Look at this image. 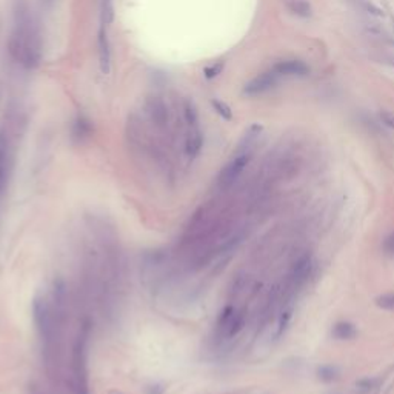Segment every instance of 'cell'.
I'll return each mask as SVG.
<instances>
[{
  "instance_id": "obj_1",
  "label": "cell",
  "mask_w": 394,
  "mask_h": 394,
  "mask_svg": "<svg viewBox=\"0 0 394 394\" xmlns=\"http://www.w3.org/2000/svg\"><path fill=\"white\" fill-rule=\"evenodd\" d=\"M91 334L89 320H83L73 344L71 351L69 376L66 379V390L69 394H91L88 378V344Z\"/></svg>"
},
{
  "instance_id": "obj_2",
  "label": "cell",
  "mask_w": 394,
  "mask_h": 394,
  "mask_svg": "<svg viewBox=\"0 0 394 394\" xmlns=\"http://www.w3.org/2000/svg\"><path fill=\"white\" fill-rule=\"evenodd\" d=\"M243 327H245L243 311H240L234 305H226L217 319L214 334H216V339L219 342H225V340L237 337V334L243 330Z\"/></svg>"
},
{
  "instance_id": "obj_3",
  "label": "cell",
  "mask_w": 394,
  "mask_h": 394,
  "mask_svg": "<svg viewBox=\"0 0 394 394\" xmlns=\"http://www.w3.org/2000/svg\"><path fill=\"white\" fill-rule=\"evenodd\" d=\"M249 159H251V150H237L236 156L229 160V162L223 167V170L220 171V174L217 176L216 188L219 193L229 191L234 187V184L242 176L243 170L249 164Z\"/></svg>"
},
{
  "instance_id": "obj_4",
  "label": "cell",
  "mask_w": 394,
  "mask_h": 394,
  "mask_svg": "<svg viewBox=\"0 0 394 394\" xmlns=\"http://www.w3.org/2000/svg\"><path fill=\"white\" fill-rule=\"evenodd\" d=\"M277 74L274 71H266V73L259 74L257 77H254L253 80H249L245 86H243V94L248 97H254V96H260L263 93H266L268 89H271L276 82H277Z\"/></svg>"
},
{
  "instance_id": "obj_5",
  "label": "cell",
  "mask_w": 394,
  "mask_h": 394,
  "mask_svg": "<svg viewBox=\"0 0 394 394\" xmlns=\"http://www.w3.org/2000/svg\"><path fill=\"white\" fill-rule=\"evenodd\" d=\"M147 110L150 114V119L153 120V123L156 125L157 128H165L168 122H170V111L168 106L162 99L153 97L148 100Z\"/></svg>"
},
{
  "instance_id": "obj_6",
  "label": "cell",
  "mask_w": 394,
  "mask_h": 394,
  "mask_svg": "<svg viewBox=\"0 0 394 394\" xmlns=\"http://www.w3.org/2000/svg\"><path fill=\"white\" fill-rule=\"evenodd\" d=\"M105 23L100 25L99 28V35H97V46H99V63L100 69L103 74L110 73V66H111V48H110V40H108V34L105 29Z\"/></svg>"
},
{
  "instance_id": "obj_7",
  "label": "cell",
  "mask_w": 394,
  "mask_h": 394,
  "mask_svg": "<svg viewBox=\"0 0 394 394\" xmlns=\"http://www.w3.org/2000/svg\"><path fill=\"white\" fill-rule=\"evenodd\" d=\"M273 71L277 76H307L308 66L300 60H282L274 65Z\"/></svg>"
},
{
  "instance_id": "obj_8",
  "label": "cell",
  "mask_w": 394,
  "mask_h": 394,
  "mask_svg": "<svg viewBox=\"0 0 394 394\" xmlns=\"http://www.w3.org/2000/svg\"><path fill=\"white\" fill-rule=\"evenodd\" d=\"M202 147H203V136H202V131L194 127L190 130L188 136H187V140H185V153L190 159H196L197 156L200 154L202 151Z\"/></svg>"
},
{
  "instance_id": "obj_9",
  "label": "cell",
  "mask_w": 394,
  "mask_h": 394,
  "mask_svg": "<svg viewBox=\"0 0 394 394\" xmlns=\"http://www.w3.org/2000/svg\"><path fill=\"white\" fill-rule=\"evenodd\" d=\"M71 133H73V137L77 142H82L85 139H88L93 133V123L88 117L85 116H77L73 122V128H71Z\"/></svg>"
},
{
  "instance_id": "obj_10",
  "label": "cell",
  "mask_w": 394,
  "mask_h": 394,
  "mask_svg": "<svg viewBox=\"0 0 394 394\" xmlns=\"http://www.w3.org/2000/svg\"><path fill=\"white\" fill-rule=\"evenodd\" d=\"M100 14H102V23L111 25L114 20V5L113 0H100Z\"/></svg>"
},
{
  "instance_id": "obj_11",
  "label": "cell",
  "mask_w": 394,
  "mask_h": 394,
  "mask_svg": "<svg viewBox=\"0 0 394 394\" xmlns=\"http://www.w3.org/2000/svg\"><path fill=\"white\" fill-rule=\"evenodd\" d=\"M184 117H185V122L190 125L191 128L197 127V120H199V116H197V110L193 102L190 100H185L184 102Z\"/></svg>"
},
{
  "instance_id": "obj_12",
  "label": "cell",
  "mask_w": 394,
  "mask_h": 394,
  "mask_svg": "<svg viewBox=\"0 0 394 394\" xmlns=\"http://www.w3.org/2000/svg\"><path fill=\"white\" fill-rule=\"evenodd\" d=\"M354 334H356V330L351 324H339L333 330V336L336 339H351L354 337Z\"/></svg>"
},
{
  "instance_id": "obj_13",
  "label": "cell",
  "mask_w": 394,
  "mask_h": 394,
  "mask_svg": "<svg viewBox=\"0 0 394 394\" xmlns=\"http://www.w3.org/2000/svg\"><path fill=\"white\" fill-rule=\"evenodd\" d=\"M288 6H290V11L294 12L296 15L307 17L311 12V8L305 0H291V2L288 3Z\"/></svg>"
},
{
  "instance_id": "obj_14",
  "label": "cell",
  "mask_w": 394,
  "mask_h": 394,
  "mask_svg": "<svg viewBox=\"0 0 394 394\" xmlns=\"http://www.w3.org/2000/svg\"><path fill=\"white\" fill-rule=\"evenodd\" d=\"M211 105H212V108L216 110V113L223 117L225 120H231L232 119V113H231V108L222 100H217V99H212L211 100Z\"/></svg>"
},
{
  "instance_id": "obj_15",
  "label": "cell",
  "mask_w": 394,
  "mask_h": 394,
  "mask_svg": "<svg viewBox=\"0 0 394 394\" xmlns=\"http://www.w3.org/2000/svg\"><path fill=\"white\" fill-rule=\"evenodd\" d=\"M376 303H378V307H381L384 310L394 311V293H388V294H384V296L378 297Z\"/></svg>"
},
{
  "instance_id": "obj_16",
  "label": "cell",
  "mask_w": 394,
  "mask_h": 394,
  "mask_svg": "<svg viewBox=\"0 0 394 394\" xmlns=\"http://www.w3.org/2000/svg\"><path fill=\"white\" fill-rule=\"evenodd\" d=\"M223 66H225V63H223V62L212 63V65H209V66H206V68H205L203 74H205V77H206V79H214V77H217L219 74H222Z\"/></svg>"
},
{
  "instance_id": "obj_17",
  "label": "cell",
  "mask_w": 394,
  "mask_h": 394,
  "mask_svg": "<svg viewBox=\"0 0 394 394\" xmlns=\"http://www.w3.org/2000/svg\"><path fill=\"white\" fill-rule=\"evenodd\" d=\"M384 249H385V251H387L388 254L394 256V234H391V236H388V237L385 239V242H384Z\"/></svg>"
},
{
  "instance_id": "obj_18",
  "label": "cell",
  "mask_w": 394,
  "mask_h": 394,
  "mask_svg": "<svg viewBox=\"0 0 394 394\" xmlns=\"http://www.w3.org/2000/svg\"><path fill=\"white\" fill-rule=\"evenodd\" d=\"M381 117H382V120L388 125L390 128H393L394 130V114H391V113H382L381 114Z\"/></svg>"
},
{
  "instance_id": "obj_19",
  "label": "cell",
  "mask_w": 394,
  "mask_h": 394,
  "mask_svg": "<svg viewBox=\"0 0 394 394\" xmlns=\"http://www.w3.org/2000/svg\"><path fill=\"white\" fill-rule=\"evenodd\" d=\"M0 94H2V88H0Z\"/></svg>"
}]
</instances>
